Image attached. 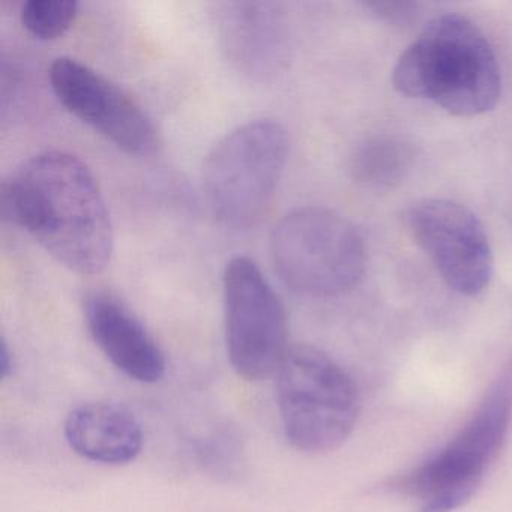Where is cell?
<instances>
[{"mask_svg": "<svg viewBox=\"0 0 512 512\" xmlns=\"http://www.w3.org/2000/svg\"><path fill=\"white\" fill-rule=\"evenodd\" d=\"M226 346L239 377L260 382L277 374L289 352L287 314L256 262L229 260L223 274Z\"/></svg>", "mask_w": 512, "mask_h": 512, "instance_id": "cell-7", "label": "cell"}, {"mask_svg": "<svg viewBox=\"0 0 512 512\" xmlns=\"http://www.w3.org/2000/svg\"><path fill=\"white\" fill-rule=\"evenodd\" d=\"M392 83L404 97L430 101L460 118L490 112L502 92L493 46L458 14H442L424 26L398 58Z\"/></svg>", "mask_w": 512, "mask_h": 512, "instance_id": "cell-2", "label": "cell"}, {"mask_svg": "<svg viewBox=\"0 0 512 512\" xmlns=\"http://www.w3.org/2000/svg\"><path fill=\"white\" fill-rule=\"evenodd\" d=\"M415 161L412 145L400 137L379 136L365 140L352 157L350 170L359 184L388 190L401 184Z\"/></svg>", "mask_w": 512, "mask_h": 512, "instance_id": "cell-13", "label": "cell"}, {"mask_svg": "<svg viewBox=\"0 0 512 512\" xmlns=\"http://www.w3.org/2000/svg\"><path fill=\"white\" fill-rule=\"evenodd\" d=\"M89 332L101 352L119 371L140 383H157L166 374L167 362L148 329L107 293H94L85 302Z\"/></svg>", "mask_w": 512, "mask_h": 512, "instance_id": "cell-11", "label": "cell"}, {"mask_svg": "<svg viewBox=\"0 0 512 512\" xmlns=\"http://www.w3.org/2000/svg\"><path fill=\"white\" fill-rule=\"evenodd\" d=\"M365 7L391 23H409L418 16L421 5L413 2H368Z\"/></svg>", "mask_w": 512, "mask_h": 512, "instance_id": "cell-16", "label": "cell"}, {"mask_svg": "<svg viewBox=\"0 0 512 512\" xmlns=\"http://www.w3.org/2000/svg\"><path fill=\"white\" fill-rule=\"evenodd\" d=\"M289 139L283 125L256 121L217 143L203 170L206 202L218 223L250 229L265 214L286 166Z\"/></svg>", "mask_w": 512, "mask_h": 512, "instance_id": "cell-5", "label": "cell"}, {"mask_svg": "<svg viewBox=\"0 0 512 512\" xmlns=\"http://www.w3.org/2000/svg\"><path fill=\"white\" fill-rule=\"evenodd\" d=\"M2 209L71 271L94 275L109 265L115 242L109 209L94 173L76 155L29 158L2 184Z\"/></svg>", "mask_w": 512, "mask_h": 512, "instance_id": "cell-1", "label": "cell"}, {"mask_svg": "<svg viewBox=\"0 0 512 512\" xmlns=\"http://www.w3.org/2000/svg\"><path fill=\"white\" fill-rule=\"evenodd\" d=\"M512 421V367L502 374L460 433L398 487L419 512H452L466 505L503 448Z\"/></svg>", "mask_w": 512, "mask_h": 512, "instance_id": "cell-6", "label": "cell"}, {"mask_svg": "<svg viewBox=\"0 0 512 512\" xmlns=\"http://www.w3.org/2000/svg\"><path fill=\"white\" fill-rule=\"evenodd\" d=\"M197 455L205 470L226 479L241 475L245 463L242 443L235 434L226 430L215 431L202 440Z\"/></svg>", "mask_w": 512, "mask_h": 512, "instance_id": "cell-15", "label": "cell"}, {"mask_svg": "<svg viewBox=\"0 0 512 512\" xmlns=\"http://www.w3.org/2000/svg\"><path fill=\"white\" fill-rule=\"evenodd\" d=\"M13 355H11L10 347L7 341H2V350H0V374L2 379H7L13 371Z\"/></svg>", "mask_w": 512, "mask_h": 512, "instance_id": "cell-17", "label": "cell"}, {"mask_svg": "<svg viewBox=\"0 0 512 512\" xmlns=\"http://www.w3.org/2000/svg\"><path fill=\"white\" fill-rule=\"evenodd\" d=\"M70 448L94 463L121 466L139 457L143 430L134 413L115 403H86L71 410L65 421Z\"/></svg>", "mask_w": 512, "mask_h": 512, "instance_id": "cell-12", "label": "cell"}, {"mask_svg": "<svg viewBox=\"0 0 512 512\" xmlns=\"http://www.w3.org/2000/svg\"><path fill=\"white\" fill-rule=\"evenodd\" d=\"M49 76L62 106L113 145L137 157L157 149V130L142 106L98 71L62 56Z\"/></svg>", "mask_w": 512, "mask_h": 512, "instance_id": "cell-9", "label": "cell"}, {"mask_svg": "<svg viewBox=\"0 0 512 512\" xmlns=\"http://www.w3.org/2000/svg\"><path fill=\"white\" fill-rule=\"evenodd\" d=\"M277 400L284 436L305 454L340 448L361 410L352 377L331 356L313 346H293L277 374Z\"/></svg>", "mask_w": 512, "mask_h": 512, "instance_id": "cell-3", "label": "cell"}, {"mask_svg": "<svg viewBox=\"0 0 512 512\" xmlns=\"http://www.w3.org/2000/svg\"><path fill=\"white\" fill-rule=\"evenodd\" d=\"M79 14L76 0H29L22 7L23 26L40 40H55L70 29Z\"/></svg>", "mask_w": 512, "mask_h": 512, "instance_id": "cell-14", "label": "cell"}, {"mask_svg": "<svg viewBox=\"0 0 512 512\" xmlns=\"http://www.w3.org/2000/svg\"><path fill=\"white\" fill-rule=\"evenodd\" d=\"M407 224L449 289L464 296L487 289L493 278V250L469 208L448 199H422L409 209Z\"/></svg>", "mask_w": 512, "mask_h": 512, "instance_id": "cell-8", "label": "cell"}, {"mask_svg": "<svg viewBox=\"0 0 512 512\" xmlns=\"http://www.w3.org/2000/svg\"><path fill=\"white\" fill-rule=\"evenodd\" d=\"M271 259L290 289L311 298H335L361 283L367 248L352 221L332 209L305 206L274 227Z\"/></svg>", "mask_w": 512, "mask_h": 512, "instance_id": "cell-4", "label": "cell"}, {"mask_svg": "<svg viewBox=\"0 0 512 512\" xmlns=\"http://www.w3.org/2000/svg\"><path fill=\"white\" fill-rule=\"evenodd\" d=\"M224 56L242 76L268 82L286 70L290 38L286 17L271 2H226L218 8Z\"/></svg>", "mask_w": 512, "mask_h": 512, "instance_id": "cell-10", "label": "cell"}]
</instances>
